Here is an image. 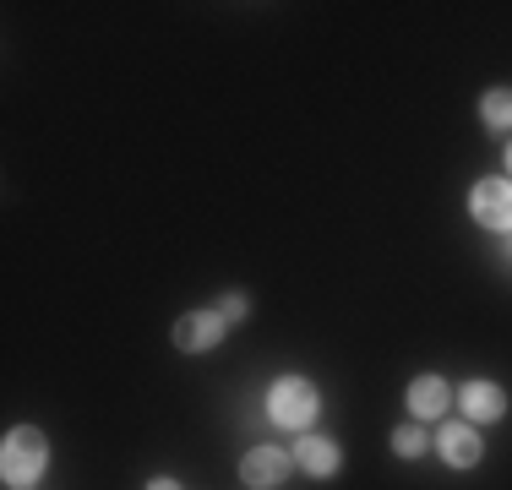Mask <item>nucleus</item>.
Masks as SVG:
<instances>
[{
  "instance_id": "obj_12",
  "label": "nucleus",
  "mask_w": 512,
  "mask_h": 490,
  "mask_svg": "<svg viewBox=\"0 0 512 490\" xmlns=\"http://www.w3.org/2000/svg\"><path fill=\"white\" fill-rule=\"evenodd\" d=\"M218 316H224V322H240V316H246V294H224V305H218Z\"/></svg>"
},
{
  "instance_id": "obj_14",
  "label": "nucleus",
  "mask_w": 512,
  "mask_h": 490,
  "mask_svg": "<svg viewBox=\"0 0 512 490\" xmlns=\"http://www.w3.org/2000/svg\"><path fill=\"white\" fill-rule=\"evenodd\" d=\"M507 164H512V147H507Z\"/></svg>"
},
{
  "instance_id": "obj_11",
  "label": "nucleus",
  "mask_w": 512,
  "mask_h": 490,
  "mask_svg": "<svg viewBox=\"0 0 512 490\" xmlns=\"http://www.w3.org/2000/svg\"><path fill=\"white\" fill-rule=\"evenodd\" d=\"M393 447H398V458H420V452H425V431H420V425H404V431H393Z\"/></svg>"
},
{
  "instance_id": "obj_10",
  "label": "nucleus",
  "mask_w": 512,
  "mask_h": 490,
  "mask_svg": "<svg viewBox=\"0 0 512 490\" xmlns=\"http://www.w3.org/2000/svg\"><path fill=\"white\" fill-rule=\"evenodd\" d=\"M480 115H485V126L507 131V126H512V88H491V93H485Z\"/></svg>"
},
{
  "instance_id": "obj_3",
  "label": "nucleus",
  "mask_w": 512,
  "mask_h": 490,
  "mask_svg": "<svg viewBox=\"0 0 512 490\" xmlns=\"http://www.w3.org/2000/svg\"><path fill=\"white\" fill-rule=\"evenodd\" d=\"M469 207L485 229H507L512 235V180H480Z\"/></svg>"
},
{
  "instance_id": "obj_6",
  "label": "nucleus",
  "mask_w": 512,
  "mask_h": 490,
  "mask_svg": "<svg viewBox=\"0 0 512 490\" xmlns=\"http://www.w3.org/2000/svg\"><path fill=\"white\" fill-rule=\"evenodd\" d=\"M436 447H442V458L453 463V469H469V463H480V436H474L469 425H442Z\"/></svg>"
},
{
  "instance_id": "obj_5",
  "label": "nucleus",
  "mask_w": 512,
  "mask_h": 490,
  "mask_svg": "<svg viewBox=\"0 0 512 490\" xmlns=\"http://www.w3.org/2000/svg\"><path fill=\"white\" fill-rule=\"evenodd\" d=\"M284 474H289V452H278V447H251L246 463H240V480H246L251 490L278 485Z\"/></svg>"
},
{
  "instance_id": "obj_7",
  "label": "nucleus",
  "mask_w": 512,
  "mask_h": 490,
  "mask_svg": "<svg viewBox=\"0 0 512 490\" xmlns=\"http://www.w3.org/2000/svg\"><path fill=\"white\" fill-rule=\"evenodd\" d=\"M502 409H507V392L496 382H469L463 387V414H469V420H502Z\"/></svg>"
},
{
  "instance_id": "obj_13",
  "label": "nucleus",
  "mask_w": 512,
  "mask_h": 490,
  "mask_svg": "<svg viewBox=\"0 0 512 490\" xmlns=\"http://www.w3.org/2000/svg\"><path fill=\"white\" fill-rule=\"evenodd\" d=\"M148 490H180V485H175V480H153Z\"/></svg>"
},
{
  "instance_id": "obj_4",
  "label": "nucleus",
  "mask_w": 512,
  "mask_h": 490,
  "mask_svg": "<svg viewBox=\"0 0 512 490\" xmlns=\"http://www.w3.org/2000/svg\"><path fill=\"white\" fill-rule=\"evenodd\" d=\"M224 316L218 311H191V316H180L175 322V349H186V354H207L218 338H224Z\"/></svg>"
},
{
  "instance_id": "obj_9",
  "label": "nucleus",
  "mask_w": 512,
  "mask_h": 490,
  "mask_svg": "<svg viewBox=\"0 0 512 490\" xmlns=\"http://www.w3.org/2000/svg\"><path fill=\"white\" fill-rule=\"evenodd\" d=\"M300 469L316 474V480H327V474L338 469V447L327 436H306V441H300Z\"/></svg>"
},
{
  "instance_id": "obj_2",
  "label": "nucleus",
  "mask_w": 512,
  "mask_h": 490,
  "mask_svg": "<svg viewBox=\"0 0 512 490\" xmlns=\"http://www.w3.org/2000/svg\"><path fill=\"white\" fill-rule=\"evenodd\" d=\"M316 387L306 382V376H278L273 392H267V414H273L278 425H295V431H306V425L316 420Z\"/></svg>"
},
{
  "instance_id": "obj_1",
  "label": "nucleus",
  "mask_w": 512,
  "mask_h": 490,
  "mask_svg": "<svg viewBox=\"0 0 512 490\" xmlns=\"http://www.w3.org/2000/svg\"><path fill=\"white\" fill-rule=\"evenodd\" d=\"M44 436L33 431V425H17V431H6V447H0V474H6V485H33L44 474Z\"/></svg>"
},
{
  "instance_id": "obj_8",
  "label": "nucleus",
  "mask_w": 512,
  "mask_h": 490,
  "mask_svg": "<svg viewBox=\"0 0 512 490\" xmlns=\"http://www.w3.org/2000/svg\"><path fill=\"white\" fill-rule=\"evenodd\" d=\"M447 398H453V392H447L442 376H420V382L409 387V409L420 414V420H436V414L447 409Z\"/></svg>"
}]
</instances>
